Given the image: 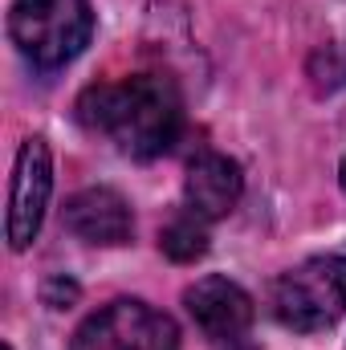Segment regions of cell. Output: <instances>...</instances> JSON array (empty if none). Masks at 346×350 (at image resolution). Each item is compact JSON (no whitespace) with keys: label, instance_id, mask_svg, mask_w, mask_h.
Here are the masks:
<instances>
[{"label":"cell","instance_id":"1","mask_svg":"<svg viewBox=\"0 0 346 350\" xmlns=\"http://www.w3.org/2000/svg\"><path fill=\"white\" fill-rule=\"evenodd\" d=\"M78 118L94 135H106L122 155L155 159L183 126V102L172 78L139 74L114 86H90L78 102Z\"/></svg>","mask_w":346,"mask_h":350},{"label":"cell","instance_id":"2","mask_svg":"<svg viewBox=\"0 0 346 350\" xmlns=\"http://www.w3.org/2000/svg\"><path fill=\"white\" fill-rule=\"evenodd\" d=\"M8 33L37 70H62L90 45V0H12Z\"/></svg>","mask_w":346,"mask_h":350},{"label":"cell","instance_id":"3","mask_svg":"<svg viewBox=\"0 0 346 350\" xmlns=\"http://www.w3.org/2000/svg\"><path fill=\"white\" fill-rule=\"evenodd\" d=\"M273 314L297 334L334 326L346 314V257H310L277 277Z\"/></svg>","mask_w":346,"mask_h":350},{"label":"cell","instance_id":"4","mask_svg":"<svg viewBox=\"0 0 346 350\" xmlns=\"http://www.w3.org/2000/svg\"><path fill=\"white\" fill-rule=\"evenodd\" d=\"M70 350H179V330L163 310L118 297L74 330Z\"/></svg>","mask_w":346,"mask_h":350},{"label":"cell","instance_id":"5","mask_svg":"<svg viewBox=\"0 0 346 350\" xmlns=\"http://www.w3.org/2000/svg\"><path fill=\"white\" fill-rule=\"evenodd\" d=\"M49 191H53V159L49 147L41 139H25L12 163V183H8V245L21 253L37 241L45 208H49Z\"/></svg>","mask_w":346,"mask_h":350},{"label":"cell","instance_id":"6","mask_svg":"<svg viewBox=\"0 0 346 350\" xmlns=\"http://www.w3.org/2000/svg\"><path fill=\"white\" fill-rule=\"evenodd\" d=\"M183 306L212 342H237L253 326V297L228 277H200L183 293Z\"/></svg>","mask_w":346,"mask_h":350},{"label":"cell","instance_id":"7","mask_svg":"<svg viewBox=\"0 0 346 350\" xmlns=\"http://www.w3.org/2000/svg\"><path fill=\"white\" fill-rule=\"evenodd\" d=\"M66 228L78 241H86V245L114 249V245L131 241L135 220H131V204L118 191H110V187H86V191H78L66 204Z\"/></svg>","mask_w":346,"mask_h":350},{"label":"cell","instance_id":"8","mask_svg":"<svg viewBox=\"0 0 346 350\" xmlns=\"http://www.w3.org/2000/svg\"><path fill=\"white\" fill-rule=\"evenodd\" d=\"M245 191V175L237 167V159L228 155H200L191 159L187 179H183V200H187V212L200 216V220H220L237 208Z\"/></svg>","mask_w":346,"mask_h":350},{"label":"cell","instance_id":"9","mask_svg":"<svg viewBox=\"0 0 346 350\" xmlns=\"http://www.w3.org/2000/svg\"><path fill=\"white\" fill-rule=\"evenodd\" d=\"M159 249L172 257V261H196V257H204L208 253V237H204V224H200V216H179L172 220L168 228H163V237H159Z\"/></svg>","mask_w":346,"mask_h":350},{"label":"cell","instance_id":"10","mask_svg":"<svg viewBox=\"0 0 346 350\" xmlns=\"http://www.w3.org/2000/svg\"><path fill=\"white\" fill-rule=\"evenodd\" d=\"M338 175H343V187H346V159H343V172H338Z\"/></svg>","mask_w":346,"mask_h":350},{"label":"cell","instance_id":"11","mask_svg":"<svg viewBox=\"0 0 346 350\" xmlns=\"http://www.w3.org/2000/svg\"><path fill=\"white\" fill-rule=\"evenodd\" d=\"M4 350H12V347H4Z\"/></svg>","mask_w":346,"mask_h":350}]
</instances>
